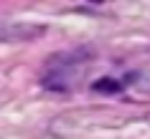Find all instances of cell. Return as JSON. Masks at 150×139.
<instances>
[]
</instances>
